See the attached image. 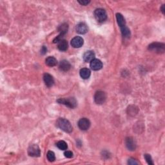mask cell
Segmentation results:
<instances>
[{
	"instance_id": "obj_1",
	"label": "cell",
	"mask_w": 165,
	"mask_h": 165,
	"mask_svg": "<svg viewBox=\"0 0 165 165\" xmlns=\"http://www.w3.org/2000/svg\"><path fill=\"white\" fill-rule=\"evenodd\" d=\"M56 125L61 130L67 133H71L73 130L71 123L65 118H59L56 122Z\"/></svg>"
},
{
	"instance_id": "obj_2",
	"label": "cell",
	"mask_w": 165,
	"mask_h": 165,
	"mask_svg": "<svg viewBox=\"0 0 165 165\" xmlns=\"http://www.w3.org/2000/svg\"><path fill=\"white\" fill-rule=\"evenodd\" d=\"M58 103L64 105L67 107L71 108H74L77 107V101L74 97L68 98H60L57 100Z\"/></svg>"
},
{
	"instance_id": "obj_3",
	"label": "cell",
	"mask_w": 165,
	"mask_h": 165,
	"mask_svg": "<svg viewBox=\"0 0 165 165\" xmlns=\"http://www.w3.org/2000/svg\"><path fill=\"white\" fill-rule=\"evenodd\" d=\"M148 50L156 53L162 54L164 52L165 45L164 43H152L148 46Z\"/></svg>"
},
{
	"instance_id": "obj_4",
	"label": "cell",
	"mask_w": 165,
	"mask_h": 165,
	"mask_svg": "<svg viewBox=\"0 0 165 165\" xmlns=\"http://www.w3.org/2000/svg\"><path fill=\"white\" fill-rule=\"evenodd\" d=\"M94 16L96 20L102 23L107 19V14L106 11L102 9H97L94 11Z\"/></svg>"
},
{
	"instance_id": "obj_5",
	"label": "cell",
	"mask_w": 165,
	"mask_h": 165,
	"mask_svg": "<svg viewBox=\"0 0 165 165\" xmlns=\"http://www.w3.org/2000/svg\"><path fill=\"white\" fill-rule=\"evenodd\" d=\"M28 154L34 157H39L41 154V151H40L39 146L35 144L31 145L28 148Z\"/></svg>"
},
{
	"instance_id": "obj_6",
	"label": "cell",
	"mask_w": 165,
	"mask_h": 165,
	"mask_svg": "<svg viewBox=\"0 0 165 165\" xmlns=\"http://www.w3.org/2000/svg\"><path fill=\"white\" fill-rule=\"evenodd\" d=\"M107 99L106 94L102 91H97L94 95V101L97 105L103 104Z\"/></svg>"
},
{
	"instance_id": "obj_7",
	"label": "cell",
	"mask_w": 165,
	"mask_h": 165,
	"mask_svg": "<svg viewBox=\"0 0 165 165\" xmlns=\"http://www.w3.org/2000/svg\"><path fill=\"white\" fill-rule=\"evenodd\" d=\"M78 126L81 130H87L90 126V121L86 118H81L78 123Z\"/></svg>"
},
{
	"instance_id": "obj_8",
	"label": "cell",
	"mask_w": 165,
	"mask_h": 165,
	"mask_svg": "<svg viewBox=\"0 0 165 165\" xmlns=\"http://www.w3.org/2000/svg\"><path fill=\"white\" fill-rule=\"evenodd\" d=\"M90 68L94 71H97L101 70L102 67V63L101 60L98 59H94L90 62Z\"/></svg>"
},
{
	"instance_id": "obj_9",
	"label": "cell",
	"mask_w": 165,
	"mask_h": 165,
	"mask_svg": "<svg viewBox=\"0 0 165 165\" xmlns=\"http://www.w3.org/2000/svg\"><path fill=\"white\" fill-rule=\"evenodd\" d=\"M84 40L80 36H76L71 40V45L74 48H80L83 45Z\"/></svg>"
},
{
	"instance_id": "obj_10",
	"label": "cell",
	"mask_w": 165,
	"mask_h": 165,
	"mask_svg": "<svg viewBox=\"0 0 165 165\" xmlns=\"http://www.w3.org/2000/svg\"><path fill=\"white\" fill-rule=\"evenodd\" d=\"M125 144L127 148L129 150H131V151H134L136 148V144H135V142L132 137H128L126 138Z\"/></svg>"
},
{
	"instance_id": "obj_11",
	"label": "cell",
	"mask_w": 165,
	"mask_h": 165,
	"mask_svg": "<svg viewBox=\"0 0 165 165\" xmlns=\"http://www.w3.org/2000/svg\"><path fill=\"white\" fill-rule=\"evenodd\" d=\"M76 32L80 34H85L88 32V27L85 23H79L76 25Z\"/></svg>"
},
{
	"instance_id": "obj_12",
	"label": "cell",
	"mask_w": 165,
	"mask_h": 165,
	"mask_svg": "<svg viewBox=\"0 0 165 165\" xmlns=\"http://www.w3.org/2000/svg\"><path fill=\"white\" fill-rule=\"evenodd\" d=\"M43 80L45 85L48 87H51L54 85V79L53 77L49 74H45L43 76Z\"/></svg>"
},
{
	"instance_id": "obj_13",
	"label": "cell",
	"mask_w": 165,
	"mask_h": 165,
	"mask_svg": "<svg viewBox=\"0 0 165 165\" xmlns=\"http://www.w3.org/2000/svg\"><path fill=\"white\" fill-rule=\"evenodd\" d=\"M83 60L85 62H91L95 59V53L92 50L86 51V52L83 54Z\"/></svg>"
},
{
	"instance_id": "obj_14",
	"label": "cell",
	"mask_w": 165,
	"mask_h": 165,
	"mask_svg": "<svg viewBox=\"0 0 165 165\" xmlns=\"http://www.w3.org/2000/svg\"><path fill=\"white\" fill-rule=\"evenodd\" d=\"M59 68H60V69L61 71L67 72L71 69V65L68 61L63 60L60 63V65H59Z\"/></svg>"
},
{
	"instance_id": "obj_15",
	"label": "cell",
	"mask_w": 165,
	"mask_h": 165,
	"mask_svg": "<svg viewBox=\"0 0 165 165\" xmlns=\"http://www.w3.org/2000/svg\"><path fill=\"white\" fill-rule=\"evenodd\" d=\"M116 20H117V24L119 25L120 28H122L124 26H126L125 20H124V18L121 14L120 13L116 14Z\"/></svg>"
},
{
	"instance_id": "obj_16",
	"label": "cell",
	"mask_w": 165,
	"mask_h": 165,
	"mask_svg": "<svg viewBox=\"0 0 165 165\" xmlns=\"http://www.w3.org/2000/svg\"><path fill=\"white\" fill-rule=\"evenodd\" d=\"M80 76L84 79H87L90 78V76L91 75V72L90 71V69L87 68H83L82 69H81V71L79 72Z\"/></svg>"
},
{
	"instance_id": "obj_17",
	"label": "cell",
	"mask_w": 165,
	"mask_h": 165,
	"mask_svg": "<svg viewBox=\"0 0 165 165\" xmlns=\"http://www.w3.org/2000/svg\"><path fill=\"white\" fill-rule=\"evenodd\" d=\"M45 63L47 66H49V67H53L57 65V61L56 59L54 57L49 56L45 60Z\"/></svg>"
},
{
	"instance_id": "obj_18",
	"label": "cell",
	"mask_w": 165,
	"mask_h": 165,
	"mask_svg": "<svg viewBox=\"0 0 165 165\" xmlns=\"http://www.w3.org/2000/svg\"><path fill=\"white\" fill-rule=\"evenodd\" d=\"M68 42L65 39H61V41L58 43L57 48L60 51H62V52H64V51L67 50L68 49Z\"/></svg>"
},
{
	"instance_id": "obj_19",
	"label": "cell",
	"mask_w": 165,
	"mask_h": 165,
	"mask_svg": "<svg viewBox=\"0 0 165 165\" xmlns=\"http://www.w3.org/2000/svg\"><path fill=\"white\" fill-rule=\"evenodd\" d=\"M121 31L122 36L124 38H129L131 36L130 31L126 26H124L122 28H121Z\"/></svg>"
},
{
	"instance_id": "obj_20",
	"label": "cell",
	"mask_w": 165,
	"mask_h": 165,
	"mask_svg": "<svg viewBox=\"0 0 165 165\" xmlns=\"http://www.w3.org/2000/svg\"><path fill=\"white\" fill-rule=\"evenodd\" d=\"M57 147L61 150H66L68 148L67 142L64 141H60L56 143Z\"/></svg>"
},
{
	"instance_id": "obj_21",
	"label": "cell",
	"mask_w": 165,
	"mask_h": 165,
	"mask_svg": "<svg viewBox=\"0 0 165 165\" xmlns=\"http://www.w3.org/2000/svg\"><path fill=\"white\" fill-rule=\"evenodd\" d=\"M47 159L49 160L50 162H54L56 160V156H55V153L52 151H49L47 152Z\"/></svg>"
},
{
	"instance_id": "obj_22",
	"label": "cell",
	"mask_w": 165,
	"mask_h": 165,
	"mask_svg": "<svg viewBox=\"0 0 165 165\" xmlns=\"http://www.w3.org/2000/svg\"><path fill=\"white\" fill-rule=\"evenodd\" d=\"M145 159H146V161L147 162V163L148 164H153V160L152 159V157L150 154H148V153H146L145 154Z\"/></svg>"
},
{
	"instance_id": "obj_23",
	"label": "cell",
	"mask_w": 165,
	"mask_h": 165,
	"mask_svg": "<svg viewBox=\"0 0 165 165\" xmlns=\"http://www.w3.org/2000/svg\"><path fill=\"white\" fill-rule=\"evenodd\" d=\"M64 155L67 158H72L73 157V153L71 151H65Z\"/></svg>"
},
{
	"instance_id": "obj_24",
	"label": "cell",
	"mask_w": 165,
	"mask_h": 165,
	"mask_svg": "<svg viewBox=\"0 0 165 165\" xmlns=\"http://www.w3.org/2000/svg\"><path fill=\"white\" fill-rule=\"evenodd\" d=\"M78 2L81 5H89L90 3V1L89 0H81V1H78Z\"/></svg>"
},
{
	"instance_id": "obj_25",
	"label": "cell",
	"mask_w": 165,
	"mask_h": 165,
	"mask_svg": "<svg viewBox=\"0 0 165 165\" xmlns=\"http://www.w3.org/2000/svg\"><path fill=\"white\" fill-rule=\"evenodd\" d=\"M128 163L129 164H132V165H133V164H137L138 163L136 161H135V159H132V158H131V159H129L128 161Z\"/></svg>"
},
{
	"instance_id": "obj_26",
	"label": "cell",
	"mask_w": 165,
	"mask_h": 165,
	"mask_svg": "<svg viewBox=\"0 0 165 165\" xmlns=\"http://www.w3.org/2000/svg\"><path fill=\"white\" fill-rule=\"evenodd\" d=\"M47 52V49L46 48V47L45 46H43L42 47V48H41V53L44 55V54H45Z\"/></svg>"
},
{
	"instance_id": "obj_27",
	"label": "cell",
	"mask_w": 165,
	"mask_h": 165,
	"mask_svg": "<svg viewBox=\"0 0 165 165\" xmlns=\"http://www.w3.org/2000/svg\"><path fill=\"white\" fill-rule=\"evenodd\" d=\"M161 11H162L163 14H164V5H163V6L161 7Z\"/></svg>"
}]
</instances>
